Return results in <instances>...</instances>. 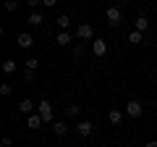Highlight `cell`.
I'll list each match as a JSON object with an SVG mask.
<instances>
[{
    "label": "cell",
    "instance_id": "1",
    "mask_svg": "<svg viewBox=\"0 0 157 147\" xmlns=\"http://www.w3.org/2000/svg\"><path fill=\"white\" fill-rule=\"evenodd\" d=\"M37 113L45 118V124H55V121H52L55 110H52V102H50V100H39V102H37Z\"/></svg>",
    "mask_w": 157,
    "mask_h": 147
},
{
    "label": "cell",
    "instance_id": "2",
    "mask_svg": "<svg viewBox=\"0 0 157 147\" xmlns=\"http://www.w3.org/2000/svg\"><path fill=\"white\" fill-rule=\"evenodd\" d=\"M76 40H92V42L97 40V37H94V29H92V24H78V29H76Z\"/></svg>",
    "mask_w": 157,
    "mask_h": 147
},
{
    "label": "cell",
    "instance_id": "3",
    "mask_svg": "<svg viewBox=\"0 0 157 147\" xmlns=\"http://www.w3.org/2000/svg\"><path fill=\"white\" fill-rule=\"evenodd\" d=\"M105 18H107V24H113V26H115V24L123 21V13H121V8H118V6H110V8L105 11Z\"/></svg>",
    "mask_w": 157,
    "mask_h": 147
},
{
    "label": "cell",
    "instance_id": "4",
    "mask_svg": "<svg viewBox=\"0 0 157 147\" xmlns=\"http://www.w3.org/2000/svg\"><path fill=\"white\" fill-rule=\"evenodd\" d=\"M92 53H94L97 58H105L107 55V42L102 40V37H97V40L92 42Z\"/></svg>",
    "mask_w": 157,
    "mask_h": 147
},
{
    "label": "cell",
    "instance_id": "5",
    "mask_svg": "<svg viewBox=\"0 0 157 147\" xmlns=\"http://www.w3.org/2000/svg\"><path fill=\"white\" fill-rule=\"evenodd\" d=\"M16 45L21 47V50H29V47L34 45V37H32V34H29V32H21V34H18V37H16Z\"/></svg>",
    "mask_w": 157,
    "mask_h": 147
},
{
    "label": "cell",
    "instance_id": "6",
    "mask_svg": "<svg viewBox=\"0 0 157 147\" xmlns=\"http://www.w3.org/2000/svg\"><path fill=\"white\" fill-rule=\"evenodd\" d=\"M126 113H128L131 118H139L141 116V102L139 100H128L126 102Z\"/></svg>",
    "mask_w": 157,
    "mask_h": 147
},
{
    "label": "cell",
    "instance_id": "7",
    "mask_svg": "<svg viewBox=\"0 0 157 147\" xmlns=\"http://www.w3.org/2000/svg\"><path fill=\"white\" fill-rule=\"evenodd\" d=\"M42 124H45V118H42L39 113H32V116L26 118V126H29V129H34V131H37V129H39Z\"/></svg>",
    "mask_w": 157,
    "mask_h": 147
},
{
    "label": "cell",
    "instance_id": "8",
    "mask_svg": "<svg viewBox=\"0 0 157 147\" xmlns=\"http://www.w3.org/2000/svg\"><path fill=\"white\" fill-rule=\"evenodd\" d=\"M18 113H26V116H32V113H34V102L29 100V97H24V100L18 102Z\"/></svg>",
    "mask_w": 157,
    "mask_h": 147
},
{
    "label": "cell",
    "instance_id": "9",
    "mask_svg": "<svg viewBox=\"0 0 157 147\" xmlns=\"http://www.w3.org/2000/svg\"><path fill=\"white\" fill-rule=\"evenodd\" d=\"M92 126H94L92 121H78V126H76V129H78V137H89V134H92Z\"/></svg>",
    "mask_w": 157,
    "mask_h": 147
},
{
    "label": "cell",
    "instance_id": "10",
    "mask_svg": "<svg viewBox=\"0 0 157 147\" xmlns=\"http://www.w3.org/2000/svg\"><path fill=\"white\" fill-rule=\"evenodd\" d=\"M52 131H55L58 137H66L68 134V124L66 121H55V124H52Z\"/></svg>",
    "mask_w": 157,
    "mask_h": 147
},
{
    "label": "cell",
    "instance_id": "11",
    "mask_svg": "<svg viewBox=\"0 0 157 147\" xmlns=\"http://www.w3.org/2000/svg\"><path fill=\"white\" fill-rule=\"evenodd\" d=\"M55 42L60 47H66V45H71V32H58V37H55Z\"/></svg>",
    "mask_w": 157,
    "mask_h": 147
},
{
    "label": "cell",
    "instance_id": "12",
    "mask_svg": "<svg viewBox=\"0 0 157 147\" xmlns=\"http://www.w3.org/2000/svg\"><path fill=\"white\" fill-rule=\"evenodd\" d=\"M134 29H136V32H139V34H144L147 29H149V21H147L144 16H139V18H136V24H134Z\"/></svg>",
    "mask_w": 157,
    "mask_h": 147
},
{
    "label": "cell",
    "instance_id": "13",
    "mask_svg": "<svg viewBox=\"0 0 157 147\" xmlns=\"http://www.w3.org/2000/svg\"><path fill=\"white\" fill-rule=\"evenodd\" d=\"M55 21H58V26H60V32H68V26H71V18H68L66 13H60Z\"/></svg>",
    "mask_w": 157,
    "mask_h": 147
},
{
    "label": "cell",
    "instance_id": "14",
    "mask_svg": "<svg viewBox=\"0 0 157 147\" xmlns=\"http://www.w3.org/2000/svg\"><path fill=\"white\" fill-rule=\"evenodd\" d=\"M66 116L78 118V116H81V105H66Z\"/></svg>",
    "mask_w": 157,
    "mask_h": 147
},
{
    "label": "cell",
    "instance_id": "15",
    "mask_svg": "<svg viewBox=\"0 0 157 147\" xmlns=\"http://www.w3.org/2000/svg\"><path fill=\"white\" fill-rule=\"evenodd\" d=\"M107 118H110V124H121V118H123V116H121V110H118V108H113V110H110V113H107Z\"/></svg>",
    "mask_w": 157,
    "mask_h": 147
},
{
    "label": "cell",
    "instance_id": "16",
    "mask_svg": "<svg viewBox=\"0 0 157 147\" xmlns=\"http://www.w3.org/2000/svg\"><path fill=\"white\" fill-rule=\"evenodd\" d=\"M42 21H45V18H42V13H39V11H32V16H29V24H34V26H39Z\"/></svg>",
    "mask_w": 157,
    "mask_h": 147
},
{
    "label": "cell",
    "instance_id": "17",
    "mask_svg": "<svg viewBox=\"0 0 157 147\" xmlns=\"http://www.w3.org/2000/svg\"><path fill=\"white\" fill-rule=\"evenodd\" d=\"M24 66H26V71H37V68H39V61H37V58H26Z\"/></svg>",
    "mask_w": 157,
    "mask_h": 147
},
{
    "label": "cell",
    "instance_id": "18",
    "mask_svg": "<svg viewBox=\"0 0 157 147\" xmlns=\"http://www.w3.org/2000/svg\"><path fill=\"white\" fill-rule=\"evenodd\" d=\"M128 42H131V45H141L144 40H141V34L134 29V32H128Z\"/></svg>",
    "mask_w": 157,
    "mask_h": 147
},
{
    "label": "cell",
    "instance_id": "19",
    "mask_svg": "<svg viewBox=\"0 0 157 147\" xmlns=\"http://www.w3.org/2000/svg\"><path fill=\"white\" fill-rule=\"evenodd\" d=\"M84 45H81V42H78V45H73V58H84Z\"/></svg>",
    "mask_w": 157,
    "mask_h": 147
},
{
    "label": "cell",
    "instance_id": "20",
    "mask_svg": "<svg viewBox=\"0 0 157 147\" xmlns=\"http://www.w3.org/2000/svg\"><path fill=\"white\" fill-rule=\"evenodd\" d=\"M3 71H6V74H13V71H16V61H6V63H3Z\"/></svg>",
    "mask_w": 157,
    "mask_h": 147
},
{
    "label": "cell",
    "instance_id": "21",
    "mask_svg": "<svg viewBox=\"0 0 157 147\" xmlns=\"http://www.w3.org/2000/svg\"><path fill=\"white\" fill-rule=\"evenodd\" d=\"M11 89H13L11 84H0V95H3V97H8V95H11Z\"/></svg>",
    "mask_w": 157,
    "mask_h": 147
},
{
    "label": "cell",
    "instance_id": "22",
    "mask_svg": "<svg viewBox=\"0 0 157 147\" xmlns=\"http://www.w3.org/2000/svg\"><path fill=\"white\" fill-rule=\"evenodd\" d=\"M6 11H18V3H13V0H8V3H6Z\"/></svg>",
    "mask_w": 157,
    "mask_h": 147
},
{
    "label": "cell",
    "instance_id": "23",
    "mask_svg": "<svg viewBox=\"0 0 157 147\" xmlns=\"http://www.w3.org/2000/svg\"><path fill=\"white\" fill-rule=\"evenodd\" d=\"M0 145H3V147H11L13 142H11V137H3V139H0Z\"/></svg>",
    "mask_w": 157,
    "mask_h": 147
},
{
    "label": "cell",
    "instance_id": "24",
    "mask_svg": "<svg viewBox=\"0 0 157 147\" xmlns=\"http://www.w3.org/2000/svg\"><path fill=\"white\" fill-rule=\"evenodd\" d=\"M144 147H157V139H149V142H147Z\"/></svg>",
    "mask_w": 157,
    "mask_h": 147
}]
</instances>
